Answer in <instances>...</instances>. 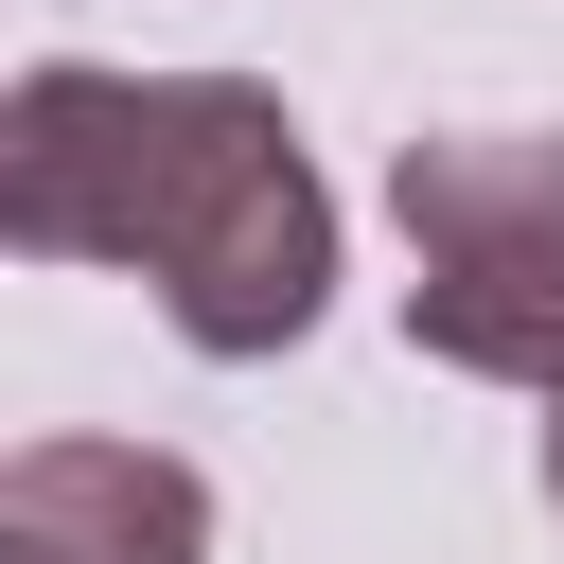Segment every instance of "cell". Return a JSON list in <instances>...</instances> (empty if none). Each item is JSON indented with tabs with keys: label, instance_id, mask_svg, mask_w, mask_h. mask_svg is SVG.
<instances>
[{
	"label": "cell",
	"instance_id": "1",
	"mask_svg": "<svg viewBox=\"0 0 564 564\" xmlns=\"http://www.w3.org/2000/svg\"><path fill=\"white\" fill-rule=\"evenodd\" d=\"M0 247L141 264L194 352H300L335 300V194L247 70H18L0 88Z\"/></svg>",
	"mask_w": 564,
	"mask_h": 564
},
{
	"label": "cell",
	"instance_id": "2",
	"mask_svg": "<svg viewBox=\"0 0 564 564\" xmlns=\"http://www.w3.org/2000/svg\"><path fill=\"white\" fill-rule=\"evenodd\" d=\"M388 212H405V247H423L405 335H423L441 370L564 388V141H511V123L405 141V159H388Z\"/></svg>",
	"mask_w": 564,
	"mask_h": 564
},
{
	"label": "cell",
	"instance_id": "3",
	"mask_svg": "<svg viewBox=\"0 0 564 564\" xmlns=\"http://www.w3.org/2000/svg\"><path fill=\"white\" fill-rule=\"evenodd\" d=\"M0 564H212V476L159 441H18Z\"/></svg>",
	"mask_w": 564,
	"mask_h": 564
},
{
	"label": "cell",
	"instance_id": "4",
	"mask_svg": "<svg viewBox=\"0 0 564 564\" xmlns=\"http://www.w3.org/2000/svg\"><path fill=\"white\" fill-rule=\"evenodd\" d=\"M546 511H564V388H546Z\"/></svg>",
	"mask_w": 564,
	"mask_h": 564
}]
</instances>
